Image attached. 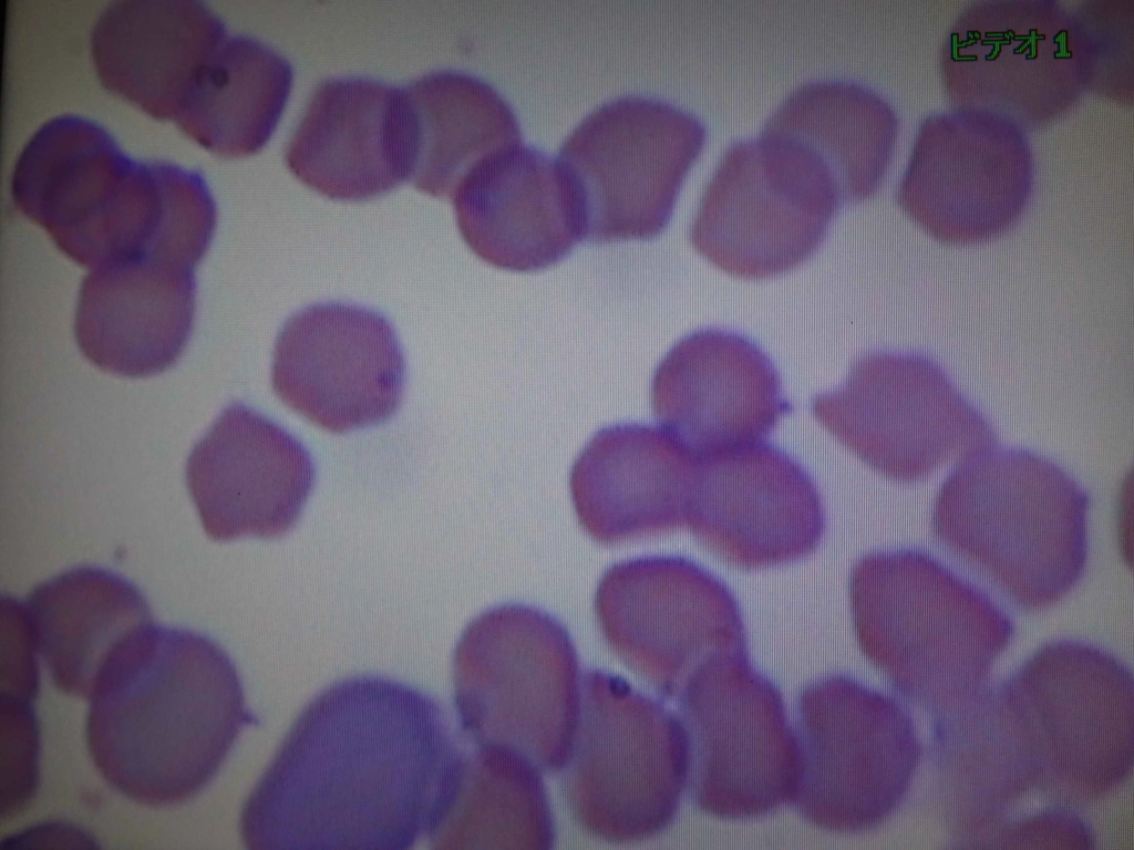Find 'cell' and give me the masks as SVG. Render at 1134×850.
<instances>
[{
    "label": "cell",
    "mask_w": 1134,
    "mask_h": 850,
    "mask_svg": "<svg viewBox=\"0 0 1134 850\" xmlns=\"http://www.w3.org/2000/svg\"><path fill=\"white\" fill-rule=\"evenodd\" d=\"M23 603L52 683L85 699L117 653L153 624L142 592L123 576L94 566L41 582Z\"/></svg>",
    "instance_id": "26"
},
{
    "label": "cell",
    "mask_w": 1134,
    "mask_h": 850,
    "mask_svg": "<svg viewBox=\"0 0 1134 850\" xmlns=\"http://www.w3.org/2000/svg\"><path fill=\"white\" fill-rule=\"evenodd\" d=\"M194 270L159 263H118L90 270L75 310L84 356L127 377L158 374L176 362L192 333Z\"/></svg>",
    "instance_id": "24"
},
{
    "label": "cell",
    "mask_w": 1134,
    "mask_h": 850,
    "mask_svg": "<svg viewBox=\"0 0 1134 850\" xmlns=\"http://www.w3.org/2000/svg\"><path fill=\"white\" fill-rule=\"evenodd\" d=\"M405 90L415 143L410 180L427 194L452 197L477 163L522 139L512 105L475 74L432 71L414 79Z\"/></svg>",
    "instance_id": "28"
},
{
    "label": "cell",
    "mask_w": 1134,
    "mask_h": 850,
    "mask_svg": "<svg viewBox=\"0 0 1134 850\" xmlns=\"http://www.w3.org/2000/svg\"><path fill=\"white\" fill-rule=\"evenodd\" d=\"M228 32L202 0H114L91 50L102 84L157 118H173Z\"/></svg>",
    "instance_id": "25"
},
{
    "label": "cell",
    "mask_w": 1134,
    "mask_h": 850,
    "mask_svg": "<svg viewBox=\"0 0 1134 850\" xmlns=\"http://www.w3.org/2000/svg\"><path fill=\"white\" fill-rule=\"evenodd\" d=\"M816 418L878 473L900 481L993 446L986 418L931 360L874 352L845 382L813 401Z\"/></svg>",
    "instance_id": "12"
},
{
    "label": "cell",
    "mask_w": 1134,
    "mask_h": 850,
    "mask_svg": "<svg viewBox=\"0 0 1134 850\" xmlns=\"http://www.w3.org/2000/svg\"><path fill=\"white\" fill-rule=\"evenodd\" d=\"M1084 672L1051 681L1040 699L1018 681L1009 685L1019 736L1037 787L1061 800L1096 798L1132 765V678L1106 652L1091 649ZM1044 790V791H1045Z\"/></svg>",
    "instance_id": "18"
},
{
    "label": "cell",
    "mask_w": 1134,
    "mask_h": 850,
    "mask_svg": "<svg viewBox=\"0 0 1134 850\" xmlns=\"http://www.w3.org/2000/svg\"><path fill=\"white\" fill-rule=\"evenodd\" d=\"M688 787L704 812L749 820L791 802L798 749L783 697L748 652L701 664L678 694Z\"/></svg>",
    "instance_id": "9"
},
{
    "label": "cell",
    "mask_w": 1134,
    "mask_h": 850,
    "mask_svg": "<svg viewBox=\"0 0 1134 850\" xmlns=\"http://www.w3.org/2000/svg\"><path fill=\"white\" fill-rule=\"evenodd\" d=\"M39 656L23 601L2 595L0 694L34 702L40 688Z\"/></svg>",
    "instance_id": "32"
},
{
    "label": "cell",
    "mask_w": 1134,
    "mask_h": 850,
    "mask_svg": "<svg viewBox=\"0 0 1134 850\" xmlns=\"http://www.w3.org/2000/svg\"><path fill=\"white\" fill-rule=\"evenodd\" d=\"M404 357L390 322L355 304L318 303L291 315L274 349L277 396L312 424L347 433L399 408Z\"/></svg>",
    "instance_id": "15"
},
{
    "label": "cell",
    "mask_w": 1134,
    "mask_h": 850,
    "mask_svg": "<svg viewBox=\"0 0 1134 850\" xmlns=\"http://www.w3.org/2000/svg\"><path fill=\"white\" fill-rule=\"evenodd\" d=\"M857 642L904 696L939 712L967 698L1012 635L981 591L916 550L874 552L854 566Z\"/></svg>",
    "instance_id": "4"
},
{
    "label": "cell",
    "mask_w": 1134,
    "mask_h": 850,
    "mask_svg": "<svg viewBox=\"0 0 1134 850\" xmlns=\"http://www.w3.org/2000/svg\"><path fill=\"white\" fill-rule=\"evenodd\" d=\"M460 232L496 268L532 272L586 239L583 206L557 156L522 142L477 163L452 195Z\"/></svg>",
    "instance_id": "20"
},
{
    "label": "cell",
    "mask_w": 1134,
    "mask_h": 850,
    "mask_svg": "<svg viewBox=\"0 0 1134 850\" xmlns=\"http://www.w3.org/2000/svg\"><path fill=\"white\" fill-rule=\"evenodd\" d=\"M957 107L982 108L1034 129L1104 89L1097 29L1087 11L1054 0H981L962 9L940 53Z\"/></svg>",
    "instance_id": "6"
},
{
    "label": "cell",
    "mask_w": 1134,
    "mask_h": 850,
    "mask_svg": "<svg viewBox=\"0 0 1134 850\" xmlns=\"http://www.w3.org/2000/svg\"><path fill=\"white\" fill-rule=\"evenodd\" d=\"M1033 178L1021 126L989 110L955 107L921 121L897 200L935 238L977 243L1017 222Z\"/></svg>",
    "instance_id": "14"
},
{
    "label": "cell",
    "mask_w": 1134,
    "mask_h": 850,
    "mask_svg": "<svg viewBox=\"0 0 1134 850\" xmlns=\"http://www.w3.org/2000/svg\"><path fill=\"white\" fill-rule=\"evenodd\" d=\"M898 128L895 110L876 91L848 80L822 79L795 89L761 132L800 147L826 173L844 203L877 189Z\"/></svg>",
    "instance_id": "27"
},
{
    "label": "cell",
    "mask_w": 1134,
    "mask_h": 850,
    "mask_svg": "<svg viewBox=\"0 0 1134 850\" xmlns=\"http://www.w3.org/2000/svg\"><path fill=\"white\" fill-rule=\"evenodd\" d=\"M697 465L698 455L663 427H605L571 468L578 521L605 545L687 526Z\"/></svg>",
    "instance_id": "22"
},
{
    "label": "cell",
    "mask_w": 1134,
    "mask_h": 850,
    "mask_svg": "<svg viewBox=\"0 0 1134 850\" xmlns=\"http://www.w3.org/2000/svg\"><path fill=\"white\" fill-rule=\"evenodd\" d=\"M1089 499L1058 465L993 446L944 483L938 539L1018 605L1041 609L1078 582L1087 554Z\"/></svg>",
    "instance_id": "3"
},
{
    "label": "cell",
    "mask_w": 1134,
    "mask_h": 850,
    "mask_svg": "<svg viewBox=\"0 0 1134 850\" xmlns=\"http://www.w3.org/2000/svg\"><path fill=\"white\" fill-rule=\"evenodd\" d=\"M839 204L835 187L802 151L761 132L725 149L700 200L691 240L731 276L772 278L816 251Z\"/></svg>",
    "instance_id": "10"
},
{
    "label": "cell",
    "mask_w": 1134,
    "mask_h": 850,
    "mask_svg": "<svg viewBox=\"0 0 1134 850\" xmlns=\"http://www.w3.org/2000/svg\"><path fill=\"white\" fill-rule=\"evenodd\" d=\"M185 477L209 538H277L298 520L315 467L285 428L233 403L193 447Z\"/></svg>",
    "instance_id": "17"
},
{
    "label": "cell",
    "mask_w": 1134,
    "mask_h": 850,
    "mask_svg": "<svg viewBox=\"0 0 1134 850\" xmlns=\"http://www.w3.org/2000/svg\"><path fill=\"white\" fill-rule=\"evenodd\" d=\"M583 676L575 644L553 615L519 603L493 607L467 624L454 651L463 735L559 771L580 715Z\"/></svg>",
    "instance_id": "5"
},
{
    "label": "cell",
    "mask_w": 1134,
    "mask_h": 850,
    "mask_svg": "<svg viewBox=\"0 0 1134 850\" xmlns=\"http://www.w3.org/2000/svg\"><path fill=\"white\" fill-rule=\"evenodd\" d=\"M688 777V743L679 715L619 675L588 670L561 768L564 795L576 821L612 843L650 839L674 820Z\"/></svg>",
    "instance_id": "7"
},
{
    "label": "cell",
    "mask_w": 1134,
    "mask_h": 850,
    "mask_svg": "<svg viewBox=\"0 0 1134 850\" xmlns=\"http://www.w3.org/2000/svg\"><path fill=\"white\" fill-rule=\"evenodd\" d=\"M687 526L712 554L753 570L813 552L825 515L801 464L760 440L698 456Z\"/></svg>",
    "instance_id": "16"
},
{
    "label": "cell",
    "mask_w": 1134,
    "mask_h": 850,
    "mask_svg": "<svg viewBox=\"0 0 1134 850\" xmlns=\"http://www.w3.org/2000/svg\"><path fill=\"white\" fill-rule=\"evenodd\" d=\"M651 402L662 427L698 456L760 442L791 410L770 357L724 329L678 341L654 372Z\"/></svg>",
    "instance_id": "19"
},
{
    "label": "cell",
    "mask_w": 1134,
    "mask_h": 850,
    "mask_svg": "<svg viewBox=\"0 0 1134 850\" xmlns=\"http://www.w3.org/2000/svg\"><path fill=\"white\" fill-rule=\"evenodd\" d=\"M595 612L611 650L668 696H678L707 661L748 652L731 590L683 557H640L614 564L597 587Z\"/></svg>",
    "instance_id": "13"
},
{
    "label": "cell",
    "mask_w": 1134,
    "mask_h": 850,
    "mask_svg": "<svg viewBox=\"0 0 1134 850\" xmlns=\"http://www.w3.org/2000/svg\"><path fill=\"white\" fill-rule=\"evenodd\" d=\"M6 849H96V839L79 826L45 821L28 827L2 840Z\"/></svg>",
    "instance_id": "33"
},
{
    "label": "cell",
    "mask_w": 1134,
    "mask_h": 850,
    "mask_svg": "<svg viewBox=\"0 0 1134 850\" xmlns=\"http://www.w3.org/2000/svg\"><path fill=\"white\" fill-rule=\"evenodd\" d=\"M34 702L0 694L1 820L20 813L40 779V728Z\"/></svg>",
    "instance_id": "31"
},
{
    "label": "cell",
    "mask_w": 1134,
    "mask_h": 850,
    "mask_svg": "<svg viewBox=\"0 0 1134 850\" xmlns=\"http://www.w3.org/2000/svg\"><path fill=\"white\" fill-rule=\"evenodd\" d=\"M791 802L813 826L854 835L886 820L914 779L920 743L907 709L853 677L807 685L797 703Z\"/></svg>",
    "instance_id": "8"
},
{
    "label": "cell",
    "mask_w": 1134,
    "mask_h": 850,
    "mask_svg": "<svg viewBox=\"0 0 1134 850\" xmlns=\"http://www.w3.org/2000/svg\"><path fill=\"white\" fill-rule=\"evenodd\" d=\"M555 840L542 770L515 749L472 744L451 806L429 839L431 848L547 850Z\"/></svg>",
    "instance_id": "30"
},
{
    "label": "cell",
    "mask_w": 1134,
    "mask_h": 850,
    "mask_svg": "<svg viewBox=\"0 0 1134 850\" xmlns=\"http://www.w3.org/2000/svg\"><path fill=\"white\" fill-rule=\"evenodd\" d=\"M136 162L102 124L60 114L45 121L20 152L11 195L81 265L123 203Z\"/></svg>",
    "instance_id": "23"
},
{
    "label": "cell",
    "mask_w": 1134,
    "mask_h": 850,
    "mask_svg": "<svg viewBox=\"0 0 1134 850\" xmlns=\"http://www.w3.org/2000/svg\"><path fill=\"white\" fill-rule=\"evenodd\" d=\"M432 695L380 676L331 684L296 718L244 804L248 849L405 850L457 789L467 739Z\"/></svg>",
    "instance_id": "1"
},
{
    "label": "cell",
    "mask_w": 1134,
    "mask_h": 850,
    "mask_svg": "<svg viewBox=\"0 0 1134 850\" xmlns=\"http://www.w3.org/2000/svg\"><path fill=\"white\" fill-rule=\"evenodd\" d=\"M704 137L697 116L656 96L621 95L589 112L557 155L583 206L586 239L660 234Z\"/></svg>",
    "instance_id": "11"
},
{
    "label": "cell",
    "mask_w": 1134,
    "mask_h": 850,
    "mask_svg": "<svg viewBox=\"0 0 1134 850\" xmlns=\"http://www.w3.org/2000/svg\"><path fill=\"white\" fill-rule=\"evenodd\" d=\"M293 71L277 50L247 34H227L202 68L174 121L225 156L260 149L282 114Z\"/></svg>",
    "instance_id": "29"
},
{
    "label": "cell",
    "mask_w": 1134,
    "mask_h": 850,
    "mask_svg": "<svg viewBox=\"0 0 1134 850\" xmlns=\"http://www.w3.org/2000/svg\"><path fill=\"white\" fill-rule=\"evenodd\" d=\"M238 671L208 636L151 624L112 661L86 718L90 755L103 778L150 807L199 795L254 723Z\"/></svg>",
    "instance_id": "2"
},
{
    "label": "cell",
    "mask_w": 1134,
    "mask_h": 850,
    "mask_svg": "<svg viewBox=\"0 0 1134 850\" xmlns=\"http://www.w3.org/2000/svg\"><path fill=\"white\" fill-rule=\"evenodd\" d=\"M414 154L405 86L348 75L317 86L285 159L301 182L322 195L359 200L410 180Z\"/></svg>",
    "instance_id": "21"
}]
</instances>
